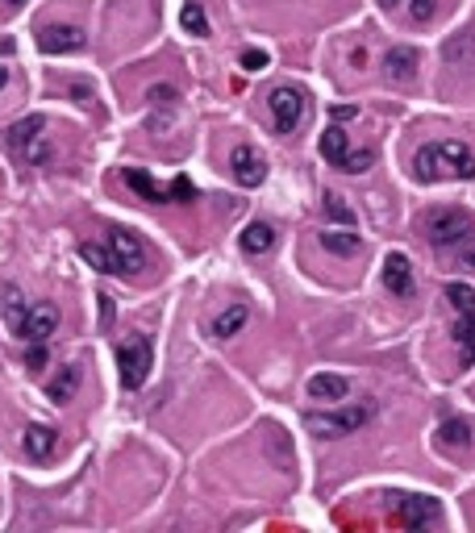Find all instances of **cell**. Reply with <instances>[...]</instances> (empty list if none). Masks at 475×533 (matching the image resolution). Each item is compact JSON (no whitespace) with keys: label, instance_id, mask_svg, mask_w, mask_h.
<instances>
[{"label":"cell","instance_id":"cell-32","mask_svg":"<svg viewBox=\"0 0 475 533\" xmlns=\"http://www.w3.org/2000/svg\"><path fill=\"white\" fill-rule=\"evenodd\" d=\"M355 105H338V109H329V117H334V121H350V117H355Z\"/></svg>","mask_w":475,"mask_h":533},{"label":"cell","instance_id":"cell-31","mask_svg":"<svg viewBox=\"0 0 475 533\" xmlns=\"http://www.w3.org/2000/svg\"><path fill=\"white\" fill-rule=\"evenodd\" d=\"M238 63H242V71H263L271 59H268V50H242V59Z\"/></svg>","mask_w":475,"mask_h":533},{"label":"cell","instance_id":"cell-19","mask_svg":"<svg viewBox=\"0 0 475 533\" xmlns=\"http://www.w3.org/2000/svg\"><path fill=\"white\" fill-rule=\"evenodd\" d=\"M21 442H25V455H30V458H50V455H55V442H59V434H55L50 425L34 421L30 429L21 434Z\"/></svg>","mask_w":475,"mask_h":533},{"label":"cell","instance_id":"cell-26","mask_svg":"<svg viewBox=\"0 0 475 533\" xmlns=\"http://www.w3.org/2000/svg\"><path fill=\"white\" fill-rule=\"evenodd\" d=\"M179 25H184L192 38H208V17H205V9H200V0H188V5H184Z\"/></svg>","mask_w":475,"mask_h":533},{"label":"cell","instance_id":"cell-34","mask_svg":"<svg viewBox=\"0 0 475 533\" xmlns=\"http://www.w3.org/2000/svg\"><path fill=\"white\" fill-rule=\"evenodd\" d=\"M379 5H384V9H400V5H405V0H379Z\"/></svg>","mask_w":475,"mask_h":533},{"label":"cell","instance_id":"cell-11","mask_svg":"<svg viewBox=\"0 0 475 533\" xmlns=\"http://www.w3.org/2000/svg\"><path fill=\"white\" fill-rule=\"evenodd\" d=\"M88 46V34L79 25H42L38 30V50L42 55H76Z\"/></svg>","mask_w":475,"mask_h":533},{"label":"cell","instance_id":"cell-25","mask_svg":"<svg viewBox=\"0 0 475 533\" xmlns=\"http://www.w3.org/2000/svg\"><path fill=\"white\" fill-rule=\"evenodd\" d=\"M321 246H326L329 255H355L363 242H359V234H350V229H326V234H321Z\"/></svg>","mask_w":475,"mask_h":533},{"label":"cell","instance_id":"cell-14","mask_svg":"<svg viewBox=\"0 0 475 533\" xmlns=\"http://www.w3.org/2000/svg\"><path fill=\"white\" fill-rule=\"evenodd\" d=\"M384 287L392 292V297H413V266H409V258L400 255V250H392V255L384 258Z\"/></svg>","mask_w":475,"mask_h":533},{"label":"cell","instance_id":"cell-30","mask_svg":"<svg viewBox=\"0 0 475 533\" xmlns=\"http://www.w3.org/2000/svg\"><path fill=\"white\" fill-rule=\"evenodd\" d=\"M434 13H438V0H409V17H413L417 25H426Z\"/></svg>","mask_w":475,"mask_h":533},{"label":"cell","instance_id":"cell-8","mask_svg":"<svg viewBox=\"0 0 475 533\" xmlns=\"http://www.w3.org/2000/svg\"><path fill=\"white\" fill-rule=\"evenodd\" d=\"M268 109H271V121H276V134H292V129L305 121L308 96L297 84H279V88L268 92Z\"/></svg>","mask_w":475,"mask_h":533},{"label":"cell","instance_id":"cell-35","mask_svg":"<svg viewBox=\"0 0 475 533\" xmlns=\"http://www.w3.org/2000/svg\"><path fill=\"white\" fill-rule=\"evenodd\" d=\"M5 84H9V67H5V63H0V88H5Z\"/></svg>","mask_w":475,"mask_h":533},{"label":"cell","instance_id":"cell-13","mask_svg":"<svg viewBox=\"0 0 475 533\" xmlns=\"http://www.w3.org/2000/svg\"><path fill=\"white\" fill-rule=\"evenodd\" d=\"M417 67H421V55H417L413 46H392L384 55V75L392 79V84H413Z\"/></svg>","mask_w":475,"mask_h":533},{"label":"cell","instance_id":"cell-6","mask_svg":"<svg viewBox=\"0 0 475 533\" xmlns=\"http://www.w3.org/2000/svg\"><path fill=\"white\" fill-rule=\"evenodd\" d=\"M467 229H475V217L463 213V208H434V213H426V242L438 255L455 246Z\"/></svg>","mask_w":475,"mask_h":533},{"label":"cell","instance_id":"cell-28","mask_svg":"<svg viewBox=\"0 0 475 533\" xmlns=\"http://www.w3.org/2000/svg\"><path fill=\"white\" fill-rule=\"evenodd\" d=\"M326 213L329 221H342V226H355V213H350V205L338 192H326Z\"/></svg>","mask_w":475,"mask_h":533},{"label":"cell","instance_id":"cell-17","mask_svg":"<svg viewBox=\"0 0 475 533\" xmlns=\"http://www.w3.org/2000/svg\"><path fill=\"white\" fill-rule=\"evenodd\" d=\"M79 258L88 266H96L100 276H121V263L109 250V242H79Z\"/></svg>","mask_w":475,"mask_h":533},{"label":"cell","instance_id":"cell-1","mask_svg":"<svg viewBox=\"0 0 475 533\" xmlns=\"http://www.w3.org/2000/svg\"><path fill=\"white\" fill-rule=\"evenodd\" d=\"M413 176L421 184H438V179H475V150L467 142L442 138L426 142L413 155Z\"/></svg>","mask_w":475,"mask_h":533},{"label":"cell","instance_id":"cell-18","mask_svg":"<svg viewBox=\"0 0 475 533\" xmlns=\"http://www.w3.org/2000/svg\"><path fill=\"white\" fill-rule=\"evenodd\" d=\"M238 246L247 250V255H268V250L276 246V229H271L268 221H250V226L238 234Z\"/></svg>","mask_w":475,"mask_h":533},{"label":"cell","instance_id":"cell-10","mask_svg":"<svg viewBox=\"0 0 475 533\" xmlns=\"http://www.w3.org/2000/svg\"><path fill=\"white\" fill-rule=\"evenodd\" d=\"M109 250L117 255L121 263V276H138L142 266H147V246L138 242V234H129V229H109Z\"/></svg>","mask_w":475,"mask_h":533},{"label":"cell","instance_id":"cell-9","mask_svg":"<svg viewBox=\"0 0 475 533\" xmlns=\"http://www.w3.org/2000/svg\"><path fill=\"white\" fill-rule=\"evenodd\" d=\"M392 521L405 529H426L442 521V504L434 496H392Z\"/></svg>","mask_w":475,"mask_h":533},{"label":"cell","instance_id":"cell-24","mask_svg":"<svg viewBox=\"0 0 475 533\" xmlns=\"http://www.w3.org/2000/svg\"><path fill=\"white\" fill-rule=\"evenodd\" d=\"M446 258H450V263L459 266V271H475V229H467L463 237H459L455 246L450 250H442Z\"/></svg>","mask_w":475,"mask_h":533},{"label":"cell","instance_id":"cell-16","mask_svg":"<svg viewBox=\"0 0 475 533\" xmlns=\"http://www.w3.org/2000/svg\"><path fill=\"white\" fill-rule=\"evenodd\" d=\"M121 179H126V188H129V192H138V196H142V200H150V205H171V184L163 188V184H155V179L147 176V171L129 167Z\"/></svg>","mask_w":475,"mask_h":533},{"label":"cell","instance_id":"cell-15","mask_svg":"<svg viewBox=\"0 0 475 533\" xmlns=\"http://www.w3.org/2000/svg\"><path fill=\"white\" fill-rule=\"evenodd\" d=\"M350 396V379L347 376H334V371H317L313 379H308V400H347Z\"/></svg>","mask_w":475,"mask_h":533},{"label":"cell","instance_id":"cell-23","mask_svg":"<svg viewBox=\"0 0 475 533\" xmlns=\"http://www.w3.org/2000/svg\"><path fill=\"white\" fill-rule=\"evenodd\" d=\"M455 342H459V350H463V363L475 367V308L455 321Z\"/></svg>","mask_w":475,"mask_h":533},{"label":"cell","instance_id":"cell-33","mask_svg":"<svg viewBox=\"0 0 475 533\" xmlns=\"http://www.w3.org/2000/svg\"><path fill=\"white\" fill-rule=\"evenodd\" d=\"M42 363H46V355H42V346H34V350H30V367H42Z\"/></svg>","mask_w":475,"mask_h":533},{"label":"cell","instance_id":"cell-22","mask_svg":"<svg viewBox=\"0 0 475 533\" xmlns=\"http://www.w3.org/2000/svg\"><path fill=\"white\" fill-rule=\"evenodd\" d=\"M247 321H250V308L247 305H229L226 313L213 321V334H217V337H234V334H242V326H247Z\"/></svg>","mask_w":475,"mask_h":533},{"label":"cell","instance_id":"cell-7","mask_svg":"<svg viewBox=\"0 0 475 533\" xmlns=\"http://www.w3.org/2000/svg\"><path fill=\"white\" fill-rule=\"evenodd\" d=\"M371 417H376L371 405H347V408H334V413H308L305 425L321 437H347V434H355V429H363Z\"/></svg>","mask_w":475,"mask_h":533},{"label":"cell","instance_id":"cell-20","mask_svg":"<svg viewBox=\"0 0 475 533\" xmlns=\"http://www.w3.org/2000/svg\"><path fill=\"white\" fill-rule=\"evenodd\" d=\"M438 446H442V450H467V446H471V425H467L463 417H446V421L438 425Z\"/></svg>","mask_w":475,"mask_h":533},{"label":"cell","instance_id":"cell-3","mask_svg":"<svg viewBox=\"0 0 475 533\" xmlns=\"http://www.w3.org/2000/svg\"><path fill=\"white\" fill-rule=\"evenodd\" d=\"M50 121L42 113H30V117H21L17 126L9 129V150L21 158V163H34V167H46L50 158H55V146H50Z\"/></svg>","mask_w":475,"mask_h":533},{"label":"cell","instance_id":"cell-27","mask_svg":"<svg viewBox=\"0 0 475 533\" xmlns=\"http://www.w3.org/2000/svg\"><path fill=\"white\" fill-rule=\"evenodd\" d=\"M446 300H450L459 313H471V308H475V287H467V284H446Z\"/></svg>","mask_w":475,"mask_h":533},{"label":"cell","instance_id":"cell-5","mask_svg":"<svg viewBox=\"0 0 475 533\" xmlns=\"http://www.w3.org/2000/svg\"><path fill=\"white\" fill-rule=\"evenodd\" d=\"M321 158H326L329 167L347 171V176H363V171L376 163V150H350L347 134L338 126H329L326 134H321Z\"/></svg>","mask_w":475,"mask_h":533},{"label":"cell","instance_id":"cell-29","mask_svg":"<svg viewBox=\"0 0 475 533\" xmlns=\"http://www.w3.org/2000/svg\"><path fill=\"white\" fill-rule=\"evenodd\" d=\"M171 200H176V205H188V200H197V188H192L188 176H176V179H171Z\"/></svg>","mask_w":475,"mask_h":533},{"label":"cell","instance_id":"cell-12","mask_svg":"<svg viewBox=\"0 0 475 533\" xmlns=\"http://www.w3.org/2000/svg\"><path fill=\"white\" fill-rule=\"evenodd\" d=\"M229 171H234V179L242 184V188H258V184L268 179V158L258 155L255 146H234V155H229Z\"/></svg>","mask_w":475,"mask_h":533},{"label":"cell","instance_id":"cell-21","mask_svg":"<svg viewBox=\"0 0 475 533\" xmlns=\"http://www.w3.org/2000/svg\"><path fill=\"white\" fill-rule=\"evenodd\" d=\"M76 387H79V367L67 363V367H59V371H55V379L46 384V396L55 400V405H67L71 396H76Z\"/></svg>","mask_w":475,"mask_h":533},{"label":"cell","instance_id":"cell-4","mask_svg":"<svg viewBox=\"0 0 475 533\" xmlns=\"http://www.w3.org/2000/svg\"><path fill=\"white\" fill-rule=\"evenodd\" d=\"M150 367H155V350H150L147 334H129L117 346V371H121V387L126 392H138L150 379Z\"/></svg>","mask_w":475,"mask_h":533},{"label":"cell","instance_id":"cell-36","mask_svg":"<svg viewBox=\"0 0 475 533\" xmlns=\"http://www.w3.org/2000/svg\"><path fill=\"white\" fill-rule=\"evenodd\" d=\"M5 5H21V0H5Z\"/></svg>","mask_w":475,"mask_h":533},{"label":"cell","instance_id":"cell-2","mask_svg":"<svg viewBox=\"0 0 475 533\" xmlns=\"http://www.w3.org/2000/svg\"><path fill=\"white\" fill-rule=\"evenodd\" d=\"M0 308H5V321H9V329L21 337V342L30 346H42L55 329H59V308L55 305H42V300H25L17 297L13 287H5L0 292Z\"/></svg>","mask_w":475,"mask_h":533}]
</instances>
